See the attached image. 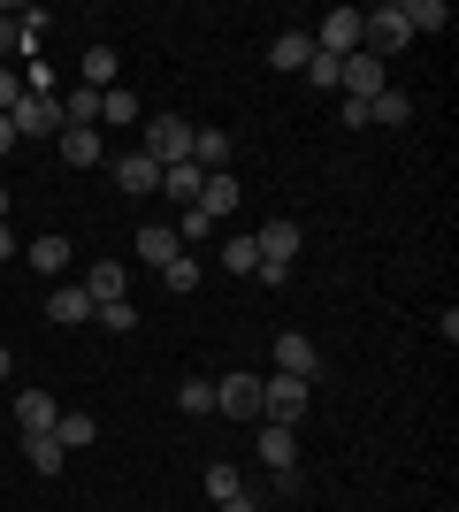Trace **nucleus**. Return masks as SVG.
Listing matches in <instances>:
<instances>
[{
  "mask_svg": "<svg viewBox=\"0 0 459 512\" xmlns=\"http://www.w3.org/2000/svg\"><path fill=\"white\" fill-rule=\"evenodd\" d=\"M92 436H100V421H92V413H77V406H69L62 421H54V444H62V451H85Z\"/></svg>",
  "mask_w": 459,
  "mask_h": 512,
  "instance_id": "a878e982",
  "label": "nucleus"
},
{
  "mask_svg": "<svg viewBox=\"0 0 459 512\" xmlns=\"http://www.w3.org/2000/svg\"><path fill=\"white\" fill-rule=\"evenodd\" d=\"M0 260H16V230L8 222H0Z\"/></svg>",
  "mask_w": 459,
  "mask_h": 512,
  "instance_id": "e433bc0d",
  "label": "nucleus"
},
{
  "mask_svg": "<svg viewBox=\"0 0 459 512\" xmlns=\"http://www.w3.org/2000/svg\"><path fill=\"white\" fill-rule=\"evenodd\" d=\"M54 421H62V406H54L46 390H16V428L23 436H54Z\"/></svg>",
  "mask_w": 459,
  "mask_h": 512,
  "instance_id": "f8f14e48",
  "label": "nucleus"
},
{
  "mask_svg": "<svg viewBox=\"0 0 459 512\" xmlns=\"http://www.w3.org/2000/svg\"><path fill=\"white\" fill-rule=\"evenodd\" d=\"M176 253H184V245H176L169 222H138V260H146V268H169Z\"/></svg>",
  "mask_w": 459,
  "mask_h": 512,
  "instance_id": "2eb2a0df",
  "label": "nucleus"
},
{
  "mask_svg": "<svg viewBox=\"0 0 459 512\" xmlns=\"http://www.w3.org/2000/svg\"><path fill=\"white\" fill-rule=\"evenodd\" d=\"M337 92H345V100H375V92H391V85H383V62H375V54H345V62H337Z\"/></svg>",
  "mask_w": 459,
  "mask_h": 512,
  "instance_id": "1a4fd4ad",
  "label": "nucleus"
},
{
  "mask_svg": "<svg viewBox=\"0 0 459 512\" xmlns=\"http://www.w3.org/2000/svg\"><path fill=\"white\" fill-rule=\"evenodd\" d=\"M222 512H261V490H238V497H222Z\"/></svg>",
  "mask_w": 459,
  "mask_h": 512,
  "instance_id": "c9c22d12",
  "label": "nucleus"
},
{
  "mask_svg": "<svg viewBox=\"0 0 459 512\" xmlns=\"http://www.w3.org/2000/svg\"><path fill=\"white\" fill-rule=\"evenodd\" d=\"M92 321H100V329H138V306H131V299H108Z\"/></svg>",
  "mask_w": 459,
  "mask_h": 512,
  "instance_id": "473e14b6",
  "label": "nucleus"
},
{
  "mask_svg": "<svg viewBox=\"0 0 459 512\" xmlns=\"http://www.w3.org/2000/svg\"><path fill=\"white\" fill-rule=\"evenodd\" d=\"M23 459H31V474H62V459H69V451L54 444V436H23Z\"/></svg>",
  "mask_w": 459,
  "mask_h": 512,
  "instance_id": "c85d7f7f",
  "label": "nucleus"
},
{
  "mask_svg": "<svg viewBox=\"0 0 459 512\" xmlns=\"http://www.w3.org/2000/svg\"><path fill=\"white\" fill-rule=\"evenodd\" d=\"M108 169H115V184H123L131 199H153V192H161V169H153V161H146L138 146H131V153H115Z\"/></svg>",
  "mask_w": 459,
  "mask_h": 512,
  "instance_id": "9b49d317",
  "label": "nucleus"
},
{
  "mask_svg": "<svg viewBox=\"0 0 459 512\" xmlns=\"http://www.w3.org/2000/svg\"><path fill=\"white\" fill-rule=\"evenodd\" d=\"M153 169H176V161H192V123L184 115H153L146 123V146H138Z\"/></svg>",
  "mask_w": 459,
  "mask_h": 512,
  "instance_id": "20e7f679",
  "label": "nucleus"
},
{
  "mask_svg": "<svg viewBox=\"0 0 459 512\" xmlns=\"http://www.w3.org/2000/svg\"><path fill=\"white\" fill-rule=\"evenodd\" d=\"M161 283H169L176 299H184V291H199V253H176L169 268H161Z\"/></svg>",
  "mask_w": 459,
  "mask_h": 512,
  "instance_id": "7c9ffc66",
  "label": "nucleus"
},
{
  "mask_svg": "<svg viewBox=\"0 0 459 512\" xmlns=\"http://www.w3.org/2000/svg\"><path fill=\"white\" fill-rule=\"evenodd\" d=\"M253 253H261V283H284L291 260H299V222H291V214L261 222V230H253Z\"/></svg>",
  "mask_w": 459,
  "mask_h": 512,
  "instance_id": "f03ea898",
  "label": "nucleus"
},
{
  "mask_svg": "<svg viewBox=\"0 0 459 512\" xmlns=\"http://www.w3.org/2000/svg\"><path fill=\"white\" fill-rule=\"evenodd\" d=\"M406 39H414V31H406V8H398V0H383V8H360V54L391 62Z\"/></svg>",
  "mask_w": 459,
  "mask_h": 512,
  "instance_id": "7ed1b4c3",
  "label": "nucleus"
},
{
  "mask_svg": "<svg viewBox=\"0 0 459 512\" xmlns=\"http://www.w3.org/2000/svg\"><path fill=\"white\" fill-rule=\"evenodd\" d=\"M314 390H322V383H299V375H261V421L299 428L306 406H314Z\"/></svg>",
  "mask_w": 459,
  "mask_h": 512,
  "instance_id": "f257e3e1",
  "label": "nucleus"
},
{
  "mask_svg": "<svg viewBox=\"0 0 459 512\" xmlns=\"http://www.w3.org/2000/svg\"><path fill=\"white\" fill-rule=\"evenodd\" d=\"M222 268H238V276H261V253H253V237H230V245H222Z\"/></svg>",
  "mask_w": 459,
  "mask_h": 512,
  "instance_id": "2f4dec72",
  "label": "nucleus"
},
{
  "mask_svg": "<svg viewBox=\"0 0 459 512\" xmlns=\"http://www.w3.org/2000/svg\"><path fill=\"white\" fill-rule=\"evenodd\" d=\"M398 8H406V31H444V23H452L444 0H398Z\"/></svg>",
  "mask_w": 459,
  "mask_h": 512,
  "instance_id": "cd10ccee",
  "label": "nucleus"
},
{
  "mask_svg": "<svg viewBox=\"0 0 459 512\" xmlns=\"http://www.w3.org/2000/svg\"><path fill=\"white\" fill-rule=\"evenodd\" d=\"M199 490H207V497L222 505V497H238V490H245V474L230 467V459H207V467H199Z\"/></svg>",
  "mask_w": 459,
  "mask_h": 512,
  "instance_id": "b1692460",
  "label": "nucleus"
},
{
  "mask_svg": "<svg viewBox=\"0 0 459 512\" xmlns=\"http://www.w3.org/2000/svg\"><path fill=\"white\" fill-rule=\"evenodd\" d=\"M23 260H31L39 276H62L69 260H77V245H69V237H54V230H46V237H31V245H23Z\"/></svg>",
  "mask_w": 459,
  "mask_h": 512,
  "instance_id": "4468645a",
  "label": "nucleus"
},
{
  "mask_svg": "<svg viewBox=\"0 0 459 512\" xmlns=\"http://www.w3.org/2000/svg\"><path fill=\"white\" fill-rule=\"evenodd\" d=\"M0 153H16V123L8 115H0Z\"/></svg>",
  "mask_w": 459,
  "mask_h": 512,
  "instance_id": "4c0bfd02",
  "label": "nucleus"
},
{
  "mask_svg": "<svg viewBox=\"0 0 459 512\" xmlns=\"http://www.w3.org/2000/svg\"><path fill=\"white\" fill-rule=\"evenodd\" d=\"M230 207H238V176L222 169V176H207V184H199V214H207V222H222Z\"/></svg>",
  "mask_w": 459,
  "mask_h": 512,
  "instance_id": "412c9836",
  "label": "nucleus"
},
{
  "mask_svg": "<svg viewBox=\"0 0 459 512\" xmlns=\"http://www.w3.org/2000/svg\"><path fill=\"white\" fill-rule=\"evenodd\" d=\"M268 490L276 497H306V482H299V467H284V474H268Z\"/></svg>",
  "mask_w": 459,
  "mask_h": 512,
  "instance_id": "f704fd0d",
  "label": "nucleus"
},
{
  "mask_svg": "<svg viewBox=\"0 0 459 512\" xmlns=\"http://www.w3.org/2000/svg\"><path fill=\"white\" fill-rule=\"evenodd\" d=\"M314 54H329V62L360 54V8H329L322 31H314Z\"/></svg>",
  "mask_w": 459,
  "mask_h": 512,
  "instance_id": "423d86ee",
  "label": "nucleus"
},
{
  "mask_svg": "<svg viewBox=\"0 0 459 512\" xmlns=\"http://www.w3.org/2000/svg\"><path fill=\"white\" fill-rule=\"evenodd\" d=\"M291 459H299V436H291V428H276V421H261V467L284 474Z\"/></svg>",
  "mask_w": 459,
  "mask_h": 512,
  "instance_id": "aec40b11",
  "label": "nucleus"
},
{
  "mask_svg": "<svg viewBox=\"0 0 459 512\" xmlns=\"http://www.w3.org/2000/svg\"><path fill=\"white\" fill-rule=\"evenodd\" d=\"M46 314L62 321V329H85V321L100 314V306L85 299V283H62V291H54V299H46Z\"/></svg>",
  "mask_w": 459,
  "mask_h": 512,
  "instance_id": "dca6fc26",
  "label": "nucleus"
},
{
  "mask_svg": "<svg viewBox=\"0 0 459 512\" xmlns=\"http://www.w3.org/2000/svg\"><path fill=\"white\" fill-rule=\"evenodd\" d=\"M199 184H207V176H199L192 161H176V169H161V199H176V207H199Z\"/></svg>",
  "mask_w": 459,
  "mask_h": 512,
  "instance_id": "4be33fe9",
  "label": "nucleus"
},
{
  "mask_svg": "<svg viewBox=\"0 0 459 512\" xmlns=\"http://www.w3.org/2000/svg\"><path fill=\"white\" fill-rule=\"evenodd\" d=\"M62 130H100V92H92V85L62 92Z\"/></svg>",
  "mask_w": 459,
  "mask_h": 512,
  "instance_id": "f3484780",
  "label": "nucleus"
},
{
  "mask_svg": "<svg viewBox=\"0 0 459 512\" xmlns=\"http://www.w3.org/2000/svg\"><path fill=\"white\" fill-rule=\"evenodd\" d=\"M230 153H238V138H230V130H215V123L192 130V169H199V176H222V169H230Z\"/></svg>",
  "mask_w": 459,
  "mask_h": 512,
  "instance_id": "9d476101",
  "label": "nucleus"
},
{
  "mask_svg": "<svg viewBox=\"0 0 459 512\" xmlns=\"http://www.w3.org/2000/svg\"><path fill=\"white\" fill-rule=\"evenodd\" d=\"M8 123H16V138H62V92H23Z\"/></svg>",
  "mask_w": 459,
  "mask_h": 512,
  "instance_id": "39448f33",
  "label": "nucleus"
},
{
  "mask_svg": "<svg viewBox=\"0 0 459 512\" xmlns=\"http://www.w3.org/2000/svg\"><path fill=\"white\" fill-rule=\"evenodd\" d=\"M8 207H16V199H8V184H0V222H8Z\"/></svg>",
  "mask_w": 459,
  "mask_h": 512,
  "instance_id": "58836bf2",
  "label": "nucleus"
},
{
  "mask_svg": "<svg viewBox=\"0 0 459 512\" xmlns=\"http://www.w3.org/2000/svg\"><path fill=\"white\" fill-rule=\"evenodd\" d=\"M306 85H314V92H337V62H329V54H314V62H306Z\"/></svg>",
  "mask_w": 459,
  "mask_h": 512,
  "instance_id": "72a5a7b5",
  "label": "nucleus"
},
{
  "mask_svg": "<svg viewBox=\"0 0 459 512\" xmlns=\"http://www.w3.org/2000/svg\"><path fill=\"white\" fill-rule=\"evenodd\" d=\"M123 283H131V268H123V260H100V268H85V299L108 306V299H123Z\"/></svg>",
  "mask_w": 459,
  "mask_h": 512,
  "instance_id": "a211bd4d",
  "label": "nucleus"
},
{
  "mask_svg": "<svg viewBox=\"0 0 459 512\" xmlns=\"http://www.w3.org/2000/svg\"><path fill=\"white\" fill-rule=\"evenodd\" d=\"M215 413H230V421H261V375H222L215 383Z\"/></svg>",
  "mask_w": 459,
  "mask_h": 512,
  "instance_id": "0eeeda50",
  "label": "nucleus"
},
{
  "mask_svg": "<svg viewBox=\"0 0 459 512\" xmlns=\"http://www.w3.org/2000/svg\"><path fill=\"white\" fill-rule=\"evenodd\" d=\"M8 375H16V360H8V352H0V383H8Z\"/></svg>",
  "mask_w": 459,
  "mask_h": 512,
  "instance_id": "ea45409f",
  "label": "nucleus"
},
{
  "mask_svg": "<svg viewBox=\"0 0 459 512\" xmlns=\"http://www.w3.org/2000/svg\"><path fill=\"white\" fill-rule=\"evenodd\" d=\"M368 123L406 130V123H414V100H406V92H375V100H368Z\"/></svg>",
  "mask_w": 459,
  "mask_h": 512,
  "instance_id": "5701e85b",
  "label": "nucleus"
},
{
  "mask_svg": "<svg viewBox=\"0 0 459 512\" xmlns=\"http://www.w3.org/2000/svg\"><path fill=\"white\" fill-rule=\"evenodd\" d=\"M54 153H62L69 169H100V161H108V146H100V130H62V138H54Z\"/></svg>",
  "mask_w": 459,
  "mask_h": 512,
  "instance_id": "ddd939ff",
  "label": "nucleus"
},
{
  "mask_svg": "<svg viewBox=\"0 0 459 512\" xmlns=\"http://www.w3.org/2000/svg\"><path fill=\"white\" fill-rule=\"evenodd\" d=\"M115 69H123V62H115V46H85V62H77V77H85L92 92H108V85H115Z\"/></svg>",
  "mask_w": 459,
  "mask_h": 512,
  "instance_id": "393cba45",
  "label": "nucleus"
},
{
  "mask_svg": "<svg viewBox=\"0 0 459 512\" xmlns=\"http://www.w3.org/2000/svg\"><path fill=\"white\" fill-rule=\"evenodd\" d=\"M268 62H276V69H299V77H306V62H314V31H276Z\"/></svg>",
  "mask_w": 459,
  "mask_h": 512,
  "instance_id": "6ab92c4d",
  "label": "nucleus"
},
{
  "mask_svg": "<svg viewBox=\"0 0 459 512\" xmlns=\"http://www.w3.org/2000/svg\"><path fill=\"white\" fill-rule=\"evenodd\" d=\"M100 123H115V130H131V123H138V92L108 85V92H100Z\"/></svg>",
  "mask_w": 459,
  "mask_h": 512,
  "instance_id": "bb28decb",
  "label": "nucleus"
},
{
  "mask_svg": "<svg viewBox=\"0 0 459 512\" xmlns=\"http://www.w3.org/2000/svg\"><path fill=\"white\" fill-rule=\"evenodd\" d=\"M276 375H299V383H322V352H314V337L284 329V337H276Z\"/></svg>",
  "mask_w": 459,
  "mask_h": 512,
  "instance_id": "6e6552de",
  "label": "nucleus"
},
{
  "mask_svg": "<svg viewBox=\"0 0 459 512\" xmlns=\"http://www.w3.org/2000/svg\"><path fill=\"white\" fill-rule=\"evenodd\" d=\"M176 413H192V421H207V413H215V383H176Z\"/></svg>",
  "mask_w": 459,
  "mask_h": 512,
  "instance_id": "c756f323",
  "label": "nucleus"
}]
</instances>
